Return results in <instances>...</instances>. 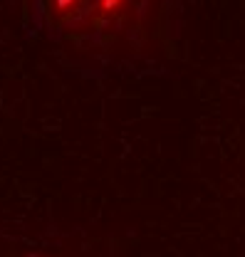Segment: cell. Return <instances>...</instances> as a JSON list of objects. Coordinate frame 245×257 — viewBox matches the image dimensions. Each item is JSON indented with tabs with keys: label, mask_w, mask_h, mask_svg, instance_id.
<instances>
[{
	"label": "cell",
	"mask_w": 245,
	"mask_h": 257,
	"mask_svg": "<svg viewBox=\"0 0 245 257\" xmlns=\"http://www.w3.org/2000/svg\"><path fill=\"white\" fill-rule=\"evenodd\" d=\"M30 13L87 77L153 74L176 50L179 0H32Z\"/></svg>",
	"instance_id": "cell-1"
}]
</instances>
